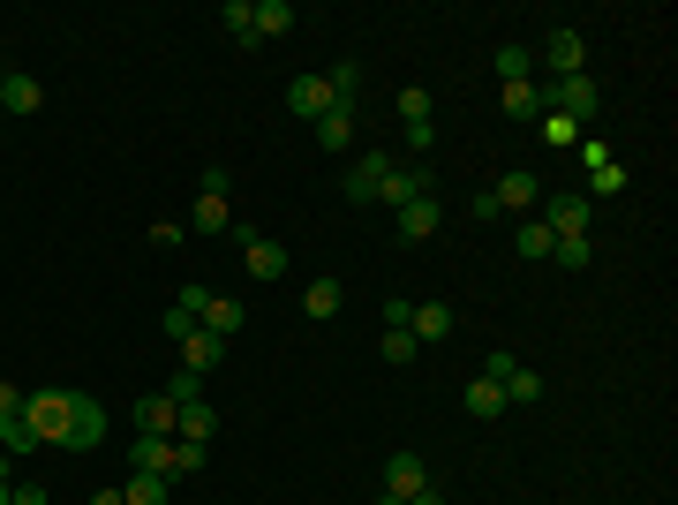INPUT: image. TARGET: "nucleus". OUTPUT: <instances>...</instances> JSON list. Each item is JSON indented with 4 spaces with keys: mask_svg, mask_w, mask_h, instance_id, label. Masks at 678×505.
I'll use <instances>...</instances> for the list:
<instances>
[{
    "mask_svg": "<svg viewBox=\"0 0 678 505\" xmlns=\"http://www.w3.org/2000/svg\"><path fill=\"white\" fill-rule=\"evenodd\" d=\"M197 197H234V173H226V167H204V189H197Z\"/></svg>",
    "mask_w": 678,
    "mask_h": 505,
    "instance_id": "40",
    "label": "nucleus"
},
{
    "mask_svg": "<svg viewBox=\"0 0 678 505\" xmlns=\"http://www.w3.org/2000/svg\"><path fill=\"white\" fill-rule=\"evenodd\" d=\"M189 227H197V234H234V197H197V204H189Z\"/></svg>",
    "mask_w": 678,
    "mask_h": 505,
    "instance_id": "17",
    "label": "nucleus"
},
{
    "mask_svg": "<svg viewBox=\"0 0 678 505\" xmlns=\"http://www.w3.org/2000/svg\"><path fill=\"white\" fill-rule=\"evenodd\" d=\"M242 325H250V317H242V302H226V295H212V309H204V333H219V339H234V333H242Z\"/></svg>",
    "mask_w": 678,
    "mask_h": 505,
    "instance_id": "27",
    "label": "nucleus"
},
{
    "mask_svg": "<svg viewBox=\"0 0 678 505\" xmlns=\"http://www.w3.org/2000/svg\"><path fill=\"white\" fill-rule=\"evenodd\" d=\"M173 347H181V370H197V378H212L219 362H226V339L204 333V325H189V333L173 339Z\"/></svg>",
    "mask_w": 678,
    "mask_h": 505,
    "instance_id": "6",
    "label": "nucleus"
},
{
    "mask_svg": "<svg viewBox=\"0 0 678 505\" xmlns=\"http://www.w3.org/2000/svg\"><path fill=\"white\" fill-rule=\"evenodd\" d=\"M512 370H520V355H506V347H490V355H483V370H475V378H490V385H506Z\"/></svg>",
    "mask_w": 678,
    "mask_h": 505,
    "instance_id": "37",
    "label": "nucleus"
},
{
    "mask_svg": "<svg viewBox=\"0 0 678 505\" xmlns=\"http://www.w3.org/2000/svg\"><path fill=\"white\" fill-rule=\"evenodd\" d=\"M467 211H475V227H490V219H506V211H498V197H490V189H475V204H467Z\"/></svg>",
    "mask_w": 678,
    "mask_h": 505,
    "instance_id": "41",
    "label": "nucleus"
},
{
    "mask_svg": "<svg viewBox=\"0 0 678 505\" xmlns=\"http://www.w3.org/2000/svg\"><path fill=\"white\" fill-rule=\"evenodd\" d=\"M445 227V204L437 197H415V204H400V242H430Z\"/></svg>",
    "mask_w": 678,
    "mask_h": 505,
    "instance_id": "14",
    "label": "nucleus"
},
{
    "mask_svg": "<svg viewBox=\"0 0 678 505\" xmlns=\"http://www.w3.org/2000/svg\"><path fill=\"white\" fill-rule=\"evenodd\" d=\"M551 234H589L595 227V204L581 197V189H558V197H543V211H536Z\"/></svg>",
    "mask_w": 678,
    "mask_h": 505,
    "instance_id": "4",
    "label": "nucleus"
},
{
    "mask_svg": "<svg viewBox=\"0 0 678 505\" xmlns=\"http://www.w3.org/2000/svg\"><path fill=\"white\" fill-rule=\"evenodd\" d=\"M536 61L551 69L558 84H565V76H589V39L565 23V31H551V39H543V53H536Z\"/></svg>",
    "mask_w": 678,
    "mask_h": 505,
    "instance_id": "3",
    "label": "nucleus"
},
{
    "mask_svg": "<svg viewBox=\"0 0 678 505\" xmlns=\"http://www.w3.org/2000/svg\"><path fill=\"white\" fill-rule=\"evenodd\" d=\"M167 498H173V475H136V467H128L121 505H167Z\"/></svg>",
    "mask_w": 678,
    "mask_h": 505,
    "instance_id": "21",
    "label": "nucleus"
},
{
    "mask_svg": "<svg viewBox=\"0 0 678 505\" xmlns=\"http://www.w3.org/2000/svg\"><path fill=\"white\" fill-rule=\"evenodd\" d=\"M407 505H445V498H437V483H430V491H423V498H407Z\"/></svg>",
    "mask_w": 678,
    "mask_h": 505,
    "instance_id": "45",
    "label": "nucleus"
},
{
    "mask_svg": "<svg viewBox=\"0 0 678 505\" xmlns=\"http://www.w3.org/2000/svg\"><path fill=\"white\" fill-rule=\"evenodd\" d=\"M8 505H45V483H15V491H8Z\"/></svg>",
    "mask_w": 678,
    "mask_h": 505,
    "instance_id": "42",
    "label": "nucleus"
},
{
    "mask_svg": "<svg viewBox=\"0 0 678 505\" xmlns=\"http://www.w3.org/2000/svg\"><path fill=\"white\" fill-rule=\"evenodd\" d=\"M128 467H136V475H173V438H136V445H128ZM173 483H181V475H173Z\"/></svg>",
    "mask_w": 678,
    "mask_h": 505,
    "instance_id": "15",
    "label": "nucleus"
},
{
    "mask_svg": "<svg viewBox=\"0 0 678 505\" xmlns=\"http://www.w3.org/2000/svg\"><path fill=\"white\" fill-rule=\"evenodd\" d=\"M589 234H558V250H551V264H565V272H581V264H589Z\"/></svg>",
    "mask_w": 678,
    "mask_h": 505,
    "instance_id": "35",
    "label": "nucleus"
},
{
    "mask_svg": "<svg viewBox=\"0 0 678 505\" xmlns=\"http://www.w3.org/2000/svg\"><path fill=\"white\" fill-rule=\"evenodd\" d=\"M543 106H551V114H565L573 128H589L595 114H603V84H595V76H565V84H543Z\"/></svg>",
    "mask_w": 678,
    "mask_h": 505,
    "instance_id": "2",
    "label": "nucleus"
},
{
    "mask_svg": "<svg viewBox=\"0 0 678 505\" xmlns=\"http://www.w3.org/2000/svg\"><path fill=\"white\" fill-rule=\"evenodd\" d=\"M295 31V0H256V45Z\"/></svg>",
    "mask_w": 678,
    "mask_h": 505,
    "instance_id": "22",
    "label": "nucleus"
},
{
    "mask_svg": "<svg viewBox=\"0 0 678 505\" xmlns=\"http://www.w3.org/2000/svg\"><path fill=\"white\" fill-rule=\"evenodd\" d=\"M400 144H407V151H415V159H423L430 144H437V122H415V128H407V136H400Z\"/></svg>",
    "mask_w": 678,
    "mask_h": 505,
    "instance_id": "39",
    "label": "nucleus"
},
{
    "mask_svg": "<svg viewBox=\"0 0 678 505\" xmlns=\"http://www.w3.org/2000/svg\"><path fill=\"white\" fill-rule=\"evenodd\" d=\"M219 23H226L242 45H256V0H226V8H219Z\"/></svg>",
    "mask_w": 678,
    "mask_h": 505,
    "instance_id": "30",
    "label": "nucleus"
},
{
    "mask_svg": "<svg viewBox=\"0 0 678 505\" xmlns=\"http://www.w3.org/2000/svg\"><path fill=\"white\" fill-rule=\"evenodd\" d=\"M512 250H520V256H536V264H551L558 234H551V227H543V219H520V234H512Z\"/></svg>",
    "mask_w": 678,
    "mask_h": 505,
    "instance_id": "24",
    "label": "nucleus"
},
{
    "mask_svg": "<svg viewBox=\"0 0 678 505\" xmlns=\"http://www.w3.org/2000/svg\"><path fill=\"white\" fill-rule=\"evenodd\" d=\"M0 122H8V114H0Z\"/></svg>",
    "mask_w": 678,
    "mask_h": 505,
    "instance_id": "47",
    "label": "nucleus"
},
{
    "mask_svg": "<svg viewBox=\"0 0 678 505\" xmlns=\"http://www.w3.org/2000/svg\"><path fill=\"white\" fill-rule=\"evenodd\" d=\"M536 400H543V378H536V370L520 362V370L506 378V408H536Z\"/></svg>",
    "mask_w": 678,
    "mask_h": 505,
    "instance_id": "32",
    "label": "nucleus"
},
{
    "mask_svg": "<svg viewBox=\"0 0 678 505\" xmlns=\"http://www.w3.org/2000/svg\"><path fill=\"white\" fill-rule=\"evenodd\" d=\"M91 505H121V483H114V491H98V498H91Z\"/></svg>",
    "mask_w": 678,
    "mask_h": 505,
    "instance_id": "44",
    "label": "nucleus"
},
{
    "mask_svg": "<svg viewBox=\"0 0 678 505\" xmlns=\"http://www.w3.org/2000/svg\"><path fill=\"white\" fill-rule=\"evenodd\" d=\"M301 309H309L317 325H325V317H339V280H309V287H301Z\"/></svg>",
    "mask_w": 678,
    "mask_h": 505,
    "instance_id": "29",
    "label": "nucleus"
},
{
    "mask_svg": "<svg viewBox=\"0 0 678 505\" xmlns=\"http://www.w3.org/2000/svg\"><path fill=\"white\" fill-rule=\"evenodd\" d=\"M159 392H167L173 408H181V400H204V378H197V370H173V378L159 385Z\"/></svg>",
    "mask_w": 678,
    "mask_h": 505,
    "instance_id": "36",
    "label": "nucleus"
},
{
    "mask_svg": "<svg viewBox=\"0 0 678 505\" xmlns=\"http://www.w3.org/2000/svg\"><path fill=\"white\" fill-rule=\"evenodd\" d=\"M506 114L512 122H543V84H506Z\"/></svg>",
    "mask_w": 678,
    "mask_h": 505,
    "instance_id": "26",
    "label": "nucleus"
},
{
    "mask_svg": "<svg viewBox=\"0 0 678 505\" xmlns=\"http://www.w3.org/2000/svg\"><path fill=\"white\" fill-rule=\"evenodd\" d=\"M15 408H23V385H8V378H0V415H15Z\"/></svg>",
    "mask_w": 678,
    "mask_h": 505,
    "instance_id": "43",
    "label": "nucleus"
},
{
    "mask_svg": "<svg viewBox=\"0 0 678 505\" xmlns=\"http://www.w3.org/2000/svg\"><path fill=\"white\" fill-rule=\"evenodd\" d=\"M0 453H8V461H31V453H45L39 430L23 422V408H15V415H0Z\"/></svg>",
    "mask_w": 678,
    "mask_h": 505,
    "instance_id": "19",
    "label": "nucleus"
},
{
    "mask_svg": "<svg viewBox=\"0 0 678 505\" xmlns=\"http://www.w3.org/2000/svg\"><path fill=\"white\" fill-rule=\"evenodd\" d=\"M287 114H295V122H325V114H332V84H325V76H295V84H287Z\"/></svg>",
    "mask_w": 678,
    "mask_h": 505,
    "instance_id": "10",
    "label": "nucleus"
},
{
    "mask_svg": "<svg viewBox=\"0 0 678 505\" xmlns=\"http://www.w3.org/2000/svg\"><path fill=\"white\" fill-rule=\"evenodd\" d=\"M392 106H400V128L430 122V91H423V84H407V91H400V98H392Z\"/></svg>",
    "mask_w": 678,
    "mask_h": 505,
    "instance_id": "34",
    "label": "nucleus"
},
{
    "mask_svg": "<svg viewBox=\"0 0 678 505\" xmlns=\"http://www.w3.org/2000/svg\"><path fill=\"white\" fill-rule=\"evenodd\" d=\"M309 128H317V144H332V151H347V144H354V106H332L325 122H309Z\"/></svg>",
    "mask_w": 678,
    "mask_h": 505,
    "instance_id": "25",
    "label": "nucleus"
},
{
    "mask_svg": "<svg viewBox=\"0 0 678 505\" xmlns=\"http://www.w3.org/2000/svg\"><path fill=\"white\" fill-rule=\"evenodd\" d=\"M603 197H626V167H618V159L589 167V204H603Z\"/></svg>",
    "mask_w": 678,
    "mask_h": 505,
    "instance_id": "28",
    "label": "nucleus"
},
{
    "mask_svg": "<svg viewBox=\"0 0 678 505\" xmlns=\"http://www.w3.org/2000/svg\"><path fill=\"white\" fill-rule=\"evenodd\" d=\"M378 505H407V498H392V491H378Z\"/></svg>",
    "mask_w": 678,
    "mask_h": 505,
    "instance_id": "46",
    "label": "nucleus"
},
{
    "mask_svg": "<svg viewBox=\"0 0 678 505\" xmlns=\"http://www.w3.org/2000/svg\"><path fill=\"white\" fill-rule=\"evenodd\" d=\"M242 234V264H250V280H287V250L272 242V234H256V227H234Z\"/></svg>",
    "mask_w": 678,
    "mask_h": 505,
    "instance_id": "5",
    "label": "nucleus"
},
{
    "mask_svg": "<svg viewBox=\"0 0 678 505\" xmlns=\"http://www.w3.org/2000/svg\"><path fill=\"white\" fill-rule=\"evenodd\" d=\"M325 84H332V106H354V98H362V61H339Z\"/></svg>",
    "mask_w": 678,
    "mask_h": 505,
    "instance_id": "31",
    "label": "nucleus"
},
{
    "mask_svg": "<svg viewBox=\"0 0 678 505\" xmlns=\"http://www.w3.org/2000/svg\"><path fill=\"white\" fill-rule=\"evenodd\" d=\"M384 173H392V151H362V159L347 167V197H354V204H378Z\"/></svg>",
    "mask_w": 678,
    "mask_h": 505,
    "instance_id": "7",
    "label": "nucleus"
},
{
    "mask_svg": "<svg viewBox=\"0 0 678 505\" xmlns=\"http://www.w3.org/2000/svg\"><path fill=\"white\" fill-rule=\"evenodd\" d=\"M415 197H430V159H415V167H400V159H392V173H384V197L378 204H415Z\"/></svg>",
    "mask_w": 678,
    "mask_h": 505,
    "instance_id": "11",
    "label": "nucleus"
},
{
    "mask_svg": "<svg viewBox=\"0 0 678 505\" xmlns=\"http://www.w3.org/2000/svg\"><path fill=\"white\" fill-rule=\"evenodd\" d=\"M23 422L39 430L45 453H98V445L114 438L106 400H91L76 385H31V392H23Z\"/></svg>",
    "mask_w": 678,
    "mask_h": 505,
    "instance_id": "1",
    "label": "nucleus"
},
{
    "mask_svg": "<svg viewBox=\"0 0 678 505\" xmlns=\"http://www.w3.org/2000/svg\"><path fill=\"white\" fill-rule=\"evenodd\" d=\"M415 347H423V339L407 333V325H384V339H378V355H384V362H415Z\"/></svg>",
    "mask_w": 678,
    "mask_h": 505,
    "instance_id": "33",
    "label": "nucleus"
},
{
    "mask_svg": "<svg viewBox=\"0 0 678 505\" xmlns=\"http://www.w3.org/2000/svg\"><path fill=\"white\" fill-rule=\"evenodd\" d=\"M136 438H173V400L167 392H144V400H136Z\"/></svg>",
    "mask_w": 678,
    "mask_h": 505,
    "instance_id": "16",
    "label": "nucleus"
},
{
    "mask_svg": "<svg viewBox=\"0 0 678 505\" xmlns=\"http://www.w3.org/2000/svg\"><path fill=\"white\" fill-rule=\"evenodd\" d=\"M460 400H467V415H475V422H498V415H506V385H490V378H467Z\"/></svg>",
    "mask_w": 678,
    "mask_h": 505,
    "instance_id": "20",
    "label": "nucleus"
},
{
    "mask_svg": "<svg viewBox=\"0 0 678 505\" xmlns=\"http://www.w3.org/2000/svg\"><path fill=\"white\" fill-rule=\"evenodd\" d=\"M490 69H498V84H536V53H528V45H498Z\"/></svg>",
    "mask_w": 678,
    "mask_h": 505,
    "instance_id": "23",
    "label": "nucleus"
},
{
    "mask_svg": "<svg viewBox=\"0 0 678 505\" xmlns=\"http://www.w3.org/2000/svg\"><path fill=\"white\" fill-rule=\"evenodd\" d=\"M173 438L212 445V438H219V408H212V400H181V408H173Z\"/></svg>",
    "mask_w": 678,
    "mask_h": 505,
    "instance_id": "13",
    "label": "nucleus"
},
{
    "mask_svg": "<svg viewBox=\"0 0 678 505\" xmlns=\"http://www.w3.org/2000/svg\"><path fill=\"white\" fill-rule=\"evenodd\" d=\"M384 491H392V498H423L430 491L423 453H384Z\"/></svg>",
    "mask_w": 678,
    "mask_h": 505,
    "instance_id": "9",
    "label": "nucleus"
},
{
    "mask_svg": "<svg viewBox=\"0 0 678 505\" xmlns=\"http://www.w3.org/2000/svg\"><path fill=\"white\" fill-rule=\"evenodd\" d=\"M490 197H498V211H536L543 204V181H536L528 167H506L498 181H490Z\"/></svg>",
    "mask_w": 678,
    "mask_h": 505,
    "instance_id": "8",
    "label": "nucleus"
},
{
    "mask_svg": "<svg viewBox=\"0 0 678 505\" xmlns=\"http://www.w3.org/2000/svg\"><path fill=\"white\" fill-rule=\"evenodd\" d=\"M543 136H551V144H581V128L565 122V114H551V106H543Z\"/></svg>",
    "mask_w": 678,
    "mask_h": 505,
    "instance_id": "38",
    "label": "nucleus"
},
{
    "mask_svg": "<svg viewBox=\"0 0 678 505\" xmlns=\"http://www.w3.org/2000/svg\"><path fill=\"white\" fill-rule=\"evenodd\" d=\"M39 106H45L39 76H23V69H8V76H0V114H15V122H23V114H39Z\"/></svg>",
    "mask_w": 678,
    "mask_h": 505,
    "instance_id": "12",
    "label": "nucleus"
},
{
    "mask_svg": "<svg viewBox=\"0 0 678 505\" xmlns=\"http://www.w3.org/2000/svg\"><path fill=\"white\" fill-rule=\"evenodd\" d=\"M407 333L423 339V347H437V339H453V302H423V309L407 317Z\"/></svg>",
    "mask_w": 678,
    "mask_h": 505,
    "instance_id": "18",
    "label": "nucleus"
}]
</instances>
